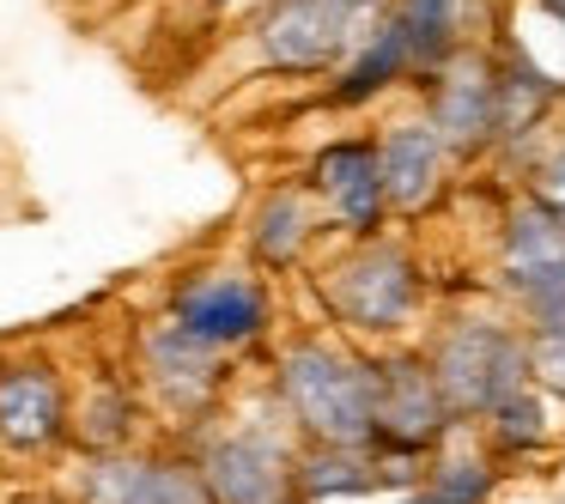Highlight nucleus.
<instances>
[{"label": "nucleus", "instance_id": "obj_6", "mask_svg": "<svg viewBox=\"0 0 565 504\" xmlns=\"http://www.w3.org/2000/svg\"><path fill=\"white\" fill-rule=\"evenodd\" d=\"M171 322L183 334H195L201 346L225 353V346H244L268 329V292L244 274H225V268H207V274H189L171 298Z\"/></svg>", "mask_w": 565, "mask_h": 504}, {"label": "nucleus", "instance_id": "obj_16", "mask_svg": "<svg viewBox=\"0 0 565 504\" xmlns=\"http://www.w3.org/2000/svg\"><path fill=\"white\" fill-rule=\"evenodd\" d=\"M383 468H371L359 450H317L292 462V492L298 498H347V492H371Z\"/></svg>", "mask_w": 565, "mask_h": 504}, {"label": "nucleus", "instance_id": "obj_11", "mask_svg": "<svg viewBox=\"0 0 565 504\" xmlns=\"http://www.w3.org/2000/svg\"><path fill=\"white\" fill-rule=\"evenodd\" d=\"M504 274L523 292V304H535L541 292L565 280V219H553L541 201L511 213V232H504Z\"/></svg>", "mask_w": 565, "mask_h": 504}, {"label": "nucleus", "instance_id": "obj_9", "mask_svg": "<svg viewBox=\"0 0 565 504\" xmlns=\"http://www.w3.org/2000/svg\"><path fill=\"white\" fill-rule=\"evenodd\" d=\"M79 504H213L195 462L171 455H104L79 480Z\"/></svg>", "mask_w": 565, "mask_h": 504}, {"label": "nucleus", "instance_id": "obj_23", "mask_svg": "<svg viewBox=\"0 0 565 504\" xmlns=\"http://www.w3.org/2000/svg\"><path fill=\"white\" fill-rule=\"evenodd\" d=\"M535 201L553 213V219H565V152L547 164V171H541V189H535Z\"/></svg>", "mask_w": 565, "mask_h": 504}, {"label": "nucleus", "instance_id": "obj_4", "mask_svg": "<svg viewBox=\"0 0 565 504\" xmlns=\"http://www.w3.org/2000/svg\"><path fill=\"white\" fill-rule=\"evenodd\" d=\"M329 310L353 329H371V334H390L414 317L419 304V268L390 244H371L365 256H353L347 268H334V280L322 286Z\"/></svg>", "mask_w": 565, "mask_h": 504}, {"label": "nucleus", "instance_id": "obj_3", "mask_svg": "<svg viewBox=\"0 0 565 504\" xmlns=\"http://www.w3.org/2000/svg\"><path fill=\"white\" fill-rule=\"evenodd\" d=\"M365 0H274L262 13V55L280 74H322L359 37Z\"/></svg>", "mask_w": 565, "mask_h": 504}, {"label": "nucleus", "instance_id": "obj_24", "mask_svg": "<svg viewBox=\"0 0 565 504\" xmlns=\"http://www.w3.org/2000/svg\"><path fill=\"white\" fill-rule=\"evenodd\" d=\"M395 504H431V492H407V498H395Z\"/></svg>", "mask_w": 565, "mask_h": 504}, {"label": "nucleus", "instance_id": "obj_7", "mask_svg": "<svg viewBox=\"0 0 565 504\" xmlns=\"http://www.w3.org/2000/svg\"><path fill=\"white\" fill-rule=\"evenodd\" d=\"M195 474L213 504H286V492H292V455L268 431H232V438L201 450Z\"/></svg>", "mask_w": 565, "mask_h": 504}, {"label": "nucleus", "instance_id": "obj_18", "mask_svg": "<svg viewBox=\"0 0 565 504\" xmlns=\"http://www.w3.org/2000/svg\"><path fill=\"white\" fill-rule=\"evenodd\" d=\"M402 67H407V50H402V37H395V25H383L377 43H371V50L353 62V74L341 79V92H334V98H341V104L371 98V92H383L395 74H402Z\"/></svg>", "mask_w": 565, "mask_h": 504}, {"label": "nucleus", "instance_id": "obj_12", "mask_svg": "<svg viewBox=\"0 0 565 504\" xmlns=\"http://www.w3.org/2000/svg\"><path fill=\"white\" fill-rule=\"evenodd\" d=\"M310 183L341 207V219L353 225V232H371V225H377L383 176H377V147H371V140H341V147H329L317 159V171H310Z\"/></svg>", "mask_w": 565, "mask_h": 504}, {"label": "nucleus", "instance_id": "obj_17", "mask_svg": "<svg viewBox=\"0 0 565 504\" xmlns=\"http://www.w3.org/2000/svg\"><path fill=\"white\" fill-rule=\"evenodd\" d=\"M305 237H310V207L292 195V189H280V195L262 201V213H256V256L262 261L286 268V261L305 249Z\"/></svg>", "mask_w": 565, "mask_h": 504}, {"label": "nucleus", "instance_id": "obj_1", "mask_svg": "<svg viewBox=\"0 0 565 504\" xmlns=\"http://www.w3.org/2000/svg\"><path fill=\"white\" fill-rule=\"evenodd\" d=\"M280 401L322 450H365L371 443V365L341 346L298 341L280 358Z\"/></svg>", "mask_w": 565, "mask_h": 504}, {"label": "nucleus", "instance_id": "obj_21", "mask_svg": "<svg viewBox=\"0 0 565 504\" xmlns=\"http://www.w3.org/2000/svg\"><path fill=\"white\" fill-rule=\"evenodd\" d=\"M426 492H431V504H487L492 468L487 462H444Z\"/></svg>", "mask_w": 565, "mask_h": 504}, {"label": "nucleus", "instance_id": "obj_5", "mask_svg": "<svg viewBox=\"0 0 565 504\" xmlns=\"http://www.w3.org/2000/svg\"><path fill=\"white\" fill-rule=\"evenodd\" d=\"M450 426L438 401L426 358H383L371 365V443H390L395 455H414L426 443H438V431Z\"/></svg>", "mask_w": 565, "mask_h": 504}, {"label": "nucleus", "instance_id": "obj_15", "mask_svg": "<svg viewBox=\"0 0 565 504\" xmlns=\"http://www.w3.org/2000/svg\"><path fill=\"white\" fill-rule=\"evenodd\" d=\"M390 25H395V37H402L414 67H438L456 50V7L450 0H402Z\"/></svg>", "mask_w": 565, "mask_h": 504}, {"label": "nucleus", "instance_id": "obj_19", "mask_svg": "<svg viewBox=\"0 0 565 504\" xmlns=\"http://www.w3.org/2000/svg\"><path fill=\"white\" fill-rule=\"evenodd\" d=\"M128 431H135V407H128L122 389H98V401L86 407V426H79V438L92 443V450L116 455L128 443Z\"/></svg>", "mask_w": 565, "mask_h": 504}, {"label": "nucleus", "instance_id": "obj_20", "mask_svg": "<svg viewBox=\"0 0 565 504\" xmlns=\"http://www.w3.org/2000/svg\"><path fill=\"white\" fill-rule=\"evenodd\" d=\"M492 414H499V443H504V450H535V443L547 438V419H541V401H535L529 389H516L511 401H499Z\"/></svg>", "mask_w": 565, "mask_h": 504}, {"label": "nucleus", "instance_id": "obj_22", "mask_svg": "<svg viewBox=\"0 0 565 504\" xmlns=\"http://www.w3.org/2000/svg\"><path fill=\"white\" fill-rule=\"evenodd\" d=\"M523 365L535 371L553 395H565V329H535V341L523 346Z\"/></svg>", "mask_w": 565, "mask_h": 504}, {"label": "nucleus", "instance_id": "obj_14", "mask_svg": "<svg viewBox=\"0 0 565 504\" xmlns=\"http://www.w3.org/2000/svg\"><path fill=\"white\" fill-rule=\"evenodd\" d=\"M438 135L419 122H402L383 135L377 147V176H383V201L395 207H419V201L438 195Z\"/></svg>", "mask_w": 565, "mask_h": 504}, {"label": "nucleus", "instance_id": "obj_8", "mask_svg": "<svg viewBox=\"0 0 565 504\" xmlns=\"http://www.w3.org/2000/svg\"><path fill=\"white\" fill-rule=\"evenodd\" d=\"M67 431V389L50 365H0V450L38 455Z\"/></svg>", "mask_w": 565, "mask_h": 504}, {"label": "nucleus", "instance_id": "obj_10", "mask_svg": "<svg viewBox=\"0 0 565 504\" xmlns=\"http://www.w3.org/2000/svg\"><path fill=\"white\" fill-rule=\"evenodd\" d=\"M147 371L152 383H159V395L171 407H183V414H195V407H207L213 395H220V353L213 346H201L195 334H183L177 322H159V329H147Z\"/></svg>", "mask_w": 565, "mask_h": 504}, {"label": "nucleus", "instance_id": "obj_2", "mask_svg": "<svg viewBox=\"0 0 565 504\" xmlns=\"http://www.w3.org/2000/svg\"><path fill=\"white\" fill-rule=\"evenodd\" d=\"M426 365H431V383H438L444 414H492L529 377L523 346L499 322H456Z\"/></svg>", "mask_w": 565, "mask_h": 504}, {"label": "nucleus", "instance_id": "obj_13", "mask_svg": "<svg viewBox=\"0 0 565 504\" xmlns=\"http://www.w3.org/2000/svg\"><path fill=\"white\" fill-rule=\"evenodd\" d=\"M431 135H438V147H456V152H475L492 140V67L487 62H462L438 86Z\"/></svg>", "mask_w": 565, "mask_h": 504}]
</instances>
